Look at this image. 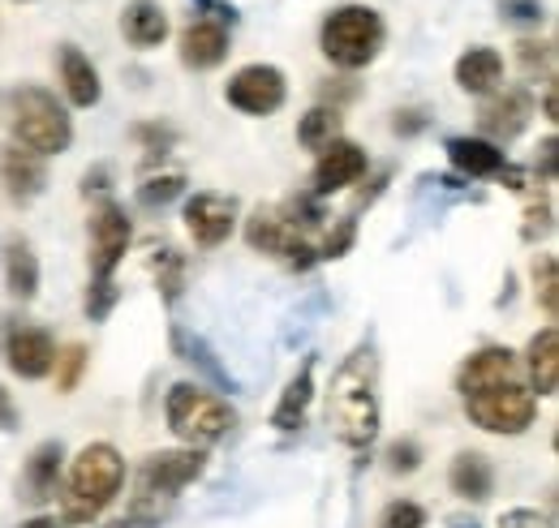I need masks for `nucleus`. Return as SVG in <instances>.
I'll return each instance as SVG.
<instances>
[{
	"instance_id": "nucleus-41",
	"label": "nucleus",
	"mask_w": 559,
	"mask_h": 528,
	"mask_svg": "<svg viewBox=\"0 0 559 528\" xmlns=\"http://www.w3.org/2000/svg\"><path fill=\"white\" fill-rule=\"evenodd\" d=\"M194 4H199V13H203L207 22H219L224 31L237 26V4H233V0H194Z\"/></svg>"
},
{
	"instance_id": "nucleus-37",
	"label": "nucleus",
	"mask_w": 559,
	"mask_h": 528,
	"mask_svg": "<svg viewBox=\"0 0 559 528\" xmlns=\"http://www.w3.org/2000/svg\"><path fill=\"white\" fill-rule=\"evenodd\" d=\"M499 17L512 22V26H543L547 4L543 0H499Z\"/></svg>"
},
{
	"instance_id": "nucleus-9",
	"label": "nucleus",
	"mask_w": 559,
	"mask_h": 528,
	"mask_svg": "<svg viewBox=\"0 0 559 528\" xmlns=\"http://www.w3.org/2000/svg\"><path fill=\"white\" fill-rule=\"evenodd\" d=\"M86 237H91V279H112V271L121 266L130 241H134V224H130L126 206L121 202H99L91 211Z\"/></svg>"
},
{
	"instance_id": "nucleus-49",
	"label": "nucleus",
	"mask_w": 559,
	"mask_h": 528,
	"mask_svg": "<svg viewBox=\"0 0 559 528\" xmlns=\"http://www.w3.org/2000/svg\"><path fill=\"white\" fill-rule=\"evenodd\" d=\"M104 528H130V525H126V520H121V525H104Z\"/></svg>"
},
{
	"instance_id": "nucleus-36",
	"label": "nucleus",
	"mask_w": 559,
	"mask_h": 528,
	"mask_svg": "<svg viewBox=\"0 0 559 528\" xmlns=\"http://www.w3.org/2000/svg\"><path fill=\"white\" fill-rule=\"evenodd\" d=\"M379 528H426V507L414 499H396L379 512Z\"/></svg>"
},
{
	"instance_id": "nucleus-12",
	"label": "nucleus",
	"mask_w": 559,
	"mask_h": 528,
	"mask_svg": "<svg viewBox=\"0 0 559 528\" xmlns=\"http://www.w3.org/2000/svg\"><path fill=\"white\" fill-rule=\"evenodd\" d=\"M0 344H4V361H9V370H13L17 379H26V383L48 379L52 365H57V339H52L44 327L9 323Z\"/></svg>"
},
{
	"instance_id": "nucleus-18",
	"label": "nucleus",
	"mask_w": 559,
	"mask_h": 528,
	"mask_svg": "<svg viewBox=\"0 0 559 528\" xmlns=\"http://www.w3.org/2000/svg\"><path fill=\"white\" fill-rule=\"evenodd\" d=\"M61 468H66V447L57 443V439H48V443H39L35 452H31V460L22 468V499L26 503H48V499H57V490H61Z\"/></svg>"
},
{
	"instance_id": "nucleus-13",
	"label": "nucleus",
	"mask_w": 559,
	"mask_h": 528,
	"mask_svg": "<svg viewBox=\"0 0 559 528\" xmlns=\"http://www.w3.org/2000/svg\"><path fill=\"white\" fill-rule=\"evenodd\" d=\"M366 168H370L366 151H361L357 142H349V137H336V142H328V146L319 151V159H314L310 194H314V199H332V194L357 185V181L366 177Z\"/></svg>"
},
{
	"instance_id": "nucleus-3",
	"label": "nucleus",
	"mask_w": 559,
	"mask_h": 528,
	"mask_svg": "<svg viewBox=\"0 0 559 528\" xmlns=\"http://www.w3.org/2000/svg\"><path fill=\"white\" fill-rule=\"evenodd\" d=\"M4 121L17 146L35 151V155H66L73 142V117L70 108L48 91V86H35V82H22L9 91L4 99Z\"/></svg>"
},
{
	"instance_id": "nucleus-2",
	"label": "nucleus",
	"mask_w": 559,
	"mask_h": 528,
	"mask_svg": "<svg viewBox=\"0 0 559 528\" xmlns=\"http://www.w3.org/2000/svg\"><path fill=\"white\" fill-rule=\"evenodd\" d=\"M126 485V460L112 443H86L70 460L61 494V520L66 525H91L99 520Z\"/></svg>"
},
{
	"instance_id": "nucleus-4",
	"label": "nucleus",
	"mask_w": 559,
	"mask_h": 528,
	"mask_svg": "<svg viewBox=\"0 0 559 528\" xmlns=\"http://www.w3.org/2000/svg\"><path fill=\"white\" fill-rule=\"evenodd\" d=\"M388 44V26L370 4H341L323 17L319 48L336 69H366Z\"/></svg>"
},
{
	"instance_id": "nucleus-39",
	"label": "nucleus",
	"mask_w": 559,
	"mask_h": 528,
	"mask_svg": "<svg viewBox=\"0 0 559 528\" xmlns=\"http://www.w3.org/2000/svg\"><path fill=\"white\" fill-rule=\"evenodd\" d=\"M418 464H421V447L414 439H401V443L388 447V468L392 472H418Z\"/></svg>"
},
{
	"instance_id": "nucleus-34",
	"label": "nucleus",
	"mask_w": 559,
	"mask_h": 528,
	"mask_svg": "<svg viewBox=\"0 0 559 528\" xmlns=\"http://www.w3.org/2000/svg\"><path fill=\"white\" fill-rule=\"evenodd\" d=\"M117 301H121V288H117L112 279H91V284H86V301H82V310H86L91 323H104V319L112 314Z\"/></svg>"
},
{
	"instance_id": "nucleus-47",
	"label": "nucleus",
	"mask_w": 559,
	"mask_h": 528,
	"mask_svg": "<svg viewBox=\"0 0 559 528\" xmlns=\"http://www.w3.org/2000/svg\"><path fill=\"white\" fill-rule=\"evenodd\" d=\"M22 528H61V525H57L52 516H35V520H26Z\"/></svg>"
},
{
	"instance_id": "nucleus-17",
	"label": "nucleus",
	"mask_w": 559,
	"mask_h": 528,
	"mask_svg": "<svg viewBox=\"0 0 559 528\" xmlns=\"http://www.w3.org/2000/svg\"><path fill=\"white\" fill-rule=\"evenodd\" d=\"M177 57L181 65L194 69V73H207V69H219L224 57H228V31L219 22H207V17H194L181 39H177Z\"/></svg>"
},
{
	"instance_id": "nucleus-28",
	"label": "nucleus",
	"mask_w": 559,
	"mask_h": 528,
	"mask_svg": "<svg viewBox=\"0 0 559 528\" xmlns=\"http://www.w3.org/2000/svg\"><path fill=\"white\" fill-rule=\"evenodd\" d=\"M336 137H341V112L328 108V104L310 108V112L301 117V125H297V142H301L306 151H323V146L336 142Z\"/></svg>"
},
{
	"instance_id": "nucleus-23",
	"label": "nucleus",
	"mask_w": 559,
	"mask_h": 528,
	"mask_svg": "<svg viewBox=\"0 0 559 528\" xmlns=\"http://www.w3.org/2000/svg\"><path fill=\"white\" fill-rule=\"evenodd\" d=\"M448 490L465 503H487L495 494V464L483 452H456V460L448 464Z\"/></svg>"
},
{
	"instance_id": "nucleus-5",
	"label": "nucleus",
	"mask_w": 559,
	"mask_h": 528,
	"mask_svg": "<svg viewBox=\"0 0 559 528\" xmlns=\"http://www.w3.org/2000/svg\"><path fill=\"white\" fill-rule=\"evenodd\" d=\"M203 468H207L203 447L151 452L134 477V520H159V503H173L190 481L203 477Z\"/></svg>"
},
{
	"instance_id": "nucleus-19",
	"label": "nucleus",
	"mask_w": 559,
	"mask_h": 528,
	"mask_svg": "<svg viewBox=\"0 0 559 528\" xmlns=\"http://www.w3.org/2000/svg\"><path fill=\"white\" fill-rule=\"evenodd\" d=\"M443 151H448V164H452L461 177H474V181L499 177V172L508 168V155H503L495 142H487V137H465V133H456V137L443 142Z\"/></svg>"
},
{
	"instance_id": "nucleus-22",
	"label": "nucleus",
	"mask_w": 559,
	"mask_h": 528,
	"mask_svg": "<svg viewBox=\"0 0 559 528\" xmlns=\"http://www.w3.org/2000/svg\"><path fill=\"white\" fill-rule=\"evenodd\" d=\"M4 288L17 301H35L39 292V254L22 232L4 237Z\"/></svg>"
},
{
	"instance_id": "nucleus-26",
	"label": "nucleus",
	"mask_w": 559,
	"mask_h": 528,
	"mask_svg": "<svg viewBox=\"0 0 559 528\" xmlns=\"http://www.w3.org/2000/svg\"><path fill=\"white\" fill-rule=\"evenodd\" d=\"M310 399H314V357H306V361H301V370L288 379L284 396H280V404L272 408V425H276L280 434H293V430H301V425H306Z\"/></svg>"
},
{
	"instance_id": "nucleus-32",
	"label": "nucleus",
	"mask_w": 559,
	"mask_h": 528,
	"mask_svg": "<svg viewBox=\"0 0 559 528\" xmlns=\"http://www.w3.org/2000/svg\"><path fill=\"white\" fill-rule=\"evenodd\" d=\"M516 61H521V69L530 77L543 73L551 82V73H556V44H547V39H521L516 44Z\"/></svg>"
},
{
	"instance_id": "nucleus-29",
	"label": "nucleus",
	"mask_w": 559,
	"mask_h": 528,
	"mask_svg": "<svg viewBox=\"0 0 559 528\" xmlns=\"http://www.w3.org/2000/svg\"><path fill=\"white\" fill-rule=\"evenodd\" d=\"M151 271H155V288L164 292V301L173 305L186 288V259L177 250H155L151 254Z\"/></svg>"
},
{
	"instance_id": "nucleus-40",
	"label": "nucleus",
	"mask_w": 559,
	"mask_h": 528,
	"mask_svg": "<svg viewBox=\"0 0 559 528\" xmlns=\"http://www.w3.org/2000/svg\"><path fill=\"white\" fill-rule=\"evenodd\" d=\"M499 528H556V520L543 516L538 507H512L499 516Z\"/></svg>"
},
{
	"instance_id": "nucleus-25",
	"label": "nucleus",
	"mask_w": 559,
	"mask_h": 528,
	"mask_svg": "<svg viewBox=\"0 0 559 528\" xmlns=\"http://www.w3.org/2000/svg\"><path fill=\"white\" fill-rule=\"evenodd\" d=\"M121 35H126L130 48H142V52L159 48L168 39V13H164V4L159 0H130L121 9Z\"/></svg>"
},
{
	"instance_id": "nucleus-45",
	"label": "nucleus",
	"mask_w": 559,
	"mask_h": 528,
	"mask_svg": "<svg viewBox=\"0 0 559 528\" xmlns=\"http://www.w3.org/2000/svg\"><path fill=\"white\" fill-rule=\"evenodd\" d=\"M543 181H556V133H547L543 142Z\"/></svg>"
},
{
	"instance_id": "nucleus-24",
	"label": "nucleus",
	"mask_w": 559,
	"mask_h": 528,
	"mask_svg": "<svg viewBox=\"0 0 559 528\" xmlns=\"http://www.w3.org/2000/svg\"><path fill=\"white\" fill-rule=\"evenodd\" d=\"M452 77H456V86H461L465 95H490V91L503 86V57H499L495 48H487V44L465 48V52L456 57Z\"/></svg>"
},
{
	"instance_id": "nucleus-38",
	"label": "nucleus",
	"mask_w": 559,
	"mask_h": 528,
	"mask_svg": "<svg viewBox=\"0 0 559 528\" xmlns=\"http://www.w3.org/2000/svg\"><path fill=\"white\" fill-rule=\"evenodd\" d=\"M134 142H142V151H151V155H168V146L177 142V130L173 125H159V121L134 125Z\"/></svg>"
},
{
	"instance_id": "nucleus-10",
	"label": "nucleus",
	"mask_w": 559,
	"mask_h": 528,
	"mask_svg": "<svg viewBox=\"0 0 559 528\" xmlns=\"http://www.w3.org/2000/svg\"><path fill=\"white\" fill-rule=\"evenodd\" d=\"M224 99H228V108H237L246 117H272L288 99V82H284V73L276 65L254 61V65H241L228 77Z\"/></svg>"
},
{
	"instance_id": "nucleus-16",
	"label": "nucleus",
	"mask_w": 559,
	"mask_h": 528,
	"mask_svg": "<svg viewBox=\"0 0 559 528\" xmlns=\"http://www.w3.org/2000/svg\"><path fill=\"white\" fill-rule=\"evenodd\" d=\"M0 185H4L9 202H17V206L35 202L44 194V185H48V164H44V155H35V151L9 142V146L0 151Z\"/></svg>"
},
{
	"instance_id": "nucleus-31",
	"label": "nucleus",
	"mask_w": 559,
	"mask_h": 528,
	"mask_svg": "<svg viewBox=\"0 0 559 528\" xmlns=\"http://www.w3.org/2000/svg\"><path fill=\"white\" fill-rule=\"evenodd\" d=\"M86 361H91V352L82 348V344H66V348H57V392L61 396H70L78 392V383H82V374H86Z\"/></svg>"
},
{
	"instance_id": "nucleus-20",
	"label": "nucleus",
	"mask_w": 559,
	"mask_h": 528,
	"mask_svg": "<svg viewBox=\"0 0 559 528\" xmlns=\"http://www.w3.org/2000/svg\"><path fill=\"white\" fill-rule=\"evenodd\" d=\"M57 65H61V86H66V99H70L73 108H95L104 99L99 69L91 65V57L78 44H61Z\"/></svg>"
},
{
	"instance_id": "nucleus-50",
	"label": "nucleus",
	"mask_w": 559,
	"mask_h": 528,
	"mask_svg": "<svg viewBox=\"0 0 559 528\" xmlns=\"http://www.w3.org/2000/svg\"><path fill=\"white\" fill-rule=\"evenodd\" d=\"M17 4H31V0H17Z\"/></svg>"
},
{
	"instance_id": "nucleus-7",
	"label": "nucleus",
	"mask_w": 559,
	"mask_h": 528,
	"mask_svg": "<svg viewBox=\"0 0 559 528\" xmlns=\"http://www.w3.org/2000/svg\"><path fill=\"white\" fill-rule=\"evenodd\" d=\"M465 399V417L478 425V430H487V434H508V439H516V434H525L530 425H534V417H538V399L534 392L516 379V383H495V387H483V392H469Z\"/></svg>"
},
{
	"instance_id": "nucleus-8",
	"label": "nucleus",
	"mask_w": 559,
	"mask_h": 528,
	"mask_svg": "<svg viewBox=\"0 0 559 528\" xmlns=\"http://www.w3.org/2000/svg\"><path fill=\"white\" fill-rule=\"evenodd\" d=\"M246 241H250V250L272 254V259L293 266V271H306V266L319 263L310 232H301L284 206H259L246 219Z\"/></svg>"
},
{
	"instance_id": "nucleus-11",
	"label": "nucleus",
	"mask_w": 559,
	"mask_h": 528,
	"mask_svg": "<svg viewBox=\"0 0 559 528\" xmlns=\"http://www.w3.org/2000/svg\"><path fill=\"white\" fill-rule=\"evenodd\" d=\"M181 219H186V232L194 237L199 250H215V245H224V241L237 232L241 206H237L233 194H207V190H203V194L186 199Z\"/></svg>"
},
{
	"instance_id": "nucleus-46",
	"label": "nucleus",
	"mask_w": 559,
	"mask_h": 528,
	"mask_svg": "<svg viewBox=\"0 0 559 528\" xmlns=\"http://www.w3.org/2000/svg\"><path fill=\"white\" fill-rule=\"evenodd\" d=\"M543 117L556 125L559 117H556V82H547V91H543Z\"/></svg>"
},
{
	"instance_id": "nucleus-30",
	"label": "nucleus",
	"mask_w": 559,
	"mask_h": 528,
	"mask_svg": "<svg viewBox=\"0 0 559 528\" xmlns=\"http://www.w3.org/2000/svg\"><path fill=\"white\" fill-rule=\"evenodd\" d=\"M534 301L543 305L547 319L559 314V266L556 254H538L534 259Z\"/></svg>"
},
{
	"instance_id": "nucleus-42",
	"label": "nucleus",
	"mask_w": 559,
	"mask_h": 528,
	"mask_svg": "<svg viewBox=\"0 0 559 528\" xmlns=\"http://www.w3.org/2000/svg\"><path fill=\"white\" fill-rule=\"evenodd\" d=\"M392 130L405 133V137H414V133L426 130V117H421L418 108H405V112H396V121H392Z\"/></svg>"
},
{
	"instance_id": "nucleus-27",
	"label": "nucleus",
	"mask_w": 559,
	"mask_h": 528,
	"mask_svg": "<svg viewBox=\"0 0 559 528\" xmlns=\"http://www.w3.org/2000/svg\"><path fill=\"white\" fill-rule=\"evenodd\" d=\"M173 348L181 352V361L199 365V370L207 374L211 383H219V387H228V392H233V379H228V370L215 361V352H211V348L203 344V339H199V335H190L186 327H173Z\"/></svg>"
},
{
	"instance_id": "nucleus-33",
	"label": "nucleus",
	"mask_w": 559,
	"mask_h": 528,
	"mask_svg": "<svg viewBox=\"0 0 559 528\" xmlns=\"http://www.w3.org/2000/svg\"><path fill=\"white\" fill-rule=\"evenodd\" d=\"M353 241H357V224H353V215H341V219L332 224V232L314 245V254H319V263H336V259L349 254Z\"/></svg>"
},
{
	"instance_id": "nucleus-44",
	"label": "nucleus",
	"mask_w": 559,
	"mask_h": 528,
	"mask_svg": "<svg viewBox=\"0 0 559 528\" xmlns=\"http://www.w3.org/2000/svg\"><path fill=\"white\" fill-rule=\"evenodd\" d=\"M0 430H17V404L0 387Z\"/></svg>"
},
{
	"instance_id": "nucleus-43",
	"label": "nucleus",
	"mask_w": 559,
	"mask_h": 528,
	"mask_svg": "<svg viewBox=\"0 0 559 528\" xmlns=\"http://www.w3.org/2000/svg\"><path fill=\"white\" fill-rule=\"evenodd\" d=\"M108 181H112V168H108V164H99V168H91V172L82 177V194H91V190H95V194H104V190H108Z\"/></svg>"
},
{
	"instance_id": "nucleus-35",
	"label": "nucleus",
	"mask_w": 559,
	"mask_h": 528,
	"mask_svg": "<svg viewBox=\"0 0 559 528\" xmlns=\"http://www.w3.org/2000/svg\"><path fill=\"white\" fill-rule=\"evenodd\" d=\"M181 190H186V177H181V172H164V177H151V181H142V185H139V202H142V206H164V202L177 199Z\"/></svg>"
},
{
	"instance_id": "nucleus-14",
	"label": "nucleus",
	"mask_w": 559,
	"mask_h": 528,
	"mask_svg": "<svg viewBox=\"0 0 559 528\" xmlns=\"http://www.w3.org/2000/svg\"><path fill=\"white\" fill-rule=\"evenodd\" d=\"M530 117H534V95H530V86H499V91H490V99L483 104V112H478V125L487 133V142H512V137H521L525 125H530Z\"/></svg>"
},
{
	"instance_id": "nucleus-1",
	"label": "nucleus",
	"mask_w": 559,
	"mask_h": 528,
	"mask_svg": "<svg viewBox=\"0 0 559 528\" xmlns=\"http://www.w3.org/2000/svg\"><path fill=\"white\" fill-rule=\"evenodd\" d=\"M379 361L370 348H353L328 387V425L345 447L366 452L379 434Z\"/></svg>"
},
{
	"instance_id": "nucleus-21",
	"label": "nucleus",
	"mask_w": 559,
	"mask_h": 528,
	"mask_svg": "<svg viewBox=\"0 0 559 528\" xmlns=\"http://www.w3.org/2000/svg\"><path fill=\"white\" fill-rule=\"evenodd\" d=\"M525 370H530V392L534 399H551L559 387V331L556 323L538 331L525 348Z\"/></svg>"
},
{
	"instance_id": "nucleus-48",
	"label": "nucleus",
	"mask_w": 559,
	"mask_h": 528,
	"mask_svg": "<svg viewBox=\"0 0 559 528\" xmlns=\"http://www.w3.org/2000/svg\"><path fill=\"white\" fill-rule=\"evenodd\" d=\"M452 528H478V525H465V520H452Z\"/></svg>"
},
{
	"instance_id": "nucleus-15",
	"label": "nucleus",
	"mask_w": 559,
	"mask_h": 528,
	"mask_svg": "<svg viewBox=\"0 0 559 528\" xmlns=\"http://www.w3.org/2000/svg\"><path fill=\"white\" fill-rule=\"evenodd\" d=\"M521 379V357L503 344H487L478 352H469L456 370V392L469 396V392H483V387H495V383H516Z\"/></svg>"
},
{
	"instance_id": "nucleus-6",
	"label": "nucleus",
	"mask_w": 559,
	"mask_h": 528,
	"mask_svg": "<svg viewBox=\"0 0 559 528\" xmlns=\"http://www.w3.org/2000/svg\"><path fill=\"white\" fill-rule=\"evenodd\" d=\"M164 417H168V430H173L186 447H211V443H219V439L237 425V412L228 408V399H219L215 392H203V387H194V383L168 387Z\"/></svg>"
}]
</instances>
